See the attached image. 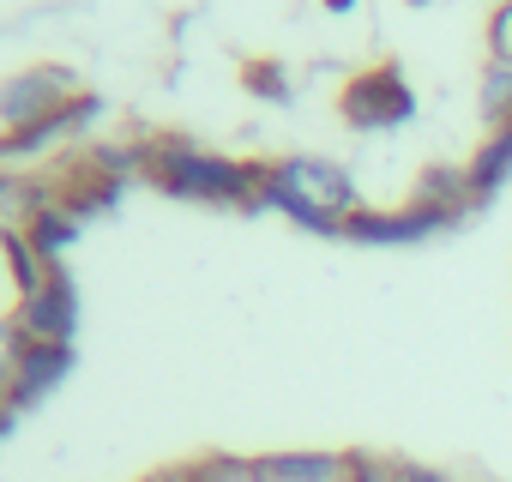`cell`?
<instances>
[{"mask_svg": "<svg viewBox=\"0 0 512 482\" xmlns=\"http://www.w3.org/2000/svg\"><path fill=\"white\" fill-rule=\"evenodd\" d=\"M356 175L332 157H278L266 163V211H284L296 229H314V235H332L344 241V223L362 211L356 205Z\"/></svg>", "mask_w": 512, "mask_h": 482, "instance_id": "6da1fadb", "label": "cell"}, {"mask_svg": "<svg viewBox=\"0 0 512 482\" xmlns=\"http://www.w3.org/2000/svg\"><path fill=\"white\" fill-rule=\"evenodd\" d=\"M163 193L193 205H266V163L217 157L193 139H151V169Z\"/></svg>", "mask_w": 512, "mask_h": 482, "instance_id": "7a4b0ae2", "label": "cell"}, {"mask_svg": "<svg viewBox=\"0 0 512 482\" xmlns=\"http://www.w3.org/2000/svg\"><path fill=\"white\" fill-rule=\"evenodd\" d=\"M338 115L356 133H392V127L416 121V91H410V79L392 61H380V67H362L356 79H344Z\"/></svg>", "mask_w": 512, "mask_h": 482, "instance_id": "3957f363", "label": "cell"}, {"mask_svg": "<svg viewBox=\"0 0 512 482\" xmlns=\"http://www.w3.org/2000/svg\"><path fill=\"white\" fill-rule=\"evenodd\" d=\"M458 211L452 205H434V199H410V205H392V211H356L344 223V241H362V248H410V241H428L440 229H452Z\"/></svg>", "mask_w": 512, "mask_h": 482, "instance_id": "277c9868", "label": "cell"}, {"mask_svg": "<svg viewBox=\"0 0 512 482\" xmlns=\"http://www.w3.org/2000/svg\"><path fill=\"white\" fill-rule=\"evenodd\" d=\"M73 97H79L73 67L37 61V67H25V73H13L7 85H0V133H19V127H31V121L55 115L61 103H73Z\"/></svg>", "mask_w": 512, "mask_h": 482, "instance_id": "5b68a950", "label": "cell"}, {"mask_svg": "<svg viewBox=\"0 0 512 482\" xmlns=\"http://www.w3.org/2000/svg\"><path fill=\"white\" fill-rule=\"evenodd\" d=\"M97 115H103V97L79 91V97L61 103L55 115L19 127V133H0V169H7V163H37V157H49V151H61V145H79V139L91 133Z\"/></svg>", "mask_w": 512, "mask_h": 482, "instance_id": "8992f818", "label": "cell"}, {"mask_svg": "<svg viewBox=\"0 0 512 482\" xmlns=\"http://www.w3.org/2000/svg\"><path fill=\"white\" fill-rule=\"evenodd\" d=\"M13 320H19V332L37 338V344H73V338H79V284H73L67 272H55L37 296H25V302L13 308Z\"/></svg>", "mask_w": 512, "mask_h": 482, "instance_id": "52a82bcc", "label": "cell"}, {"mask_svg": "<svg viewBox=\"0 0 512 482\" xmlns=\"http://www.w3.org/2000/svg\"><path fill=\"white\" fill-rule=\"evenodd\" d=\"M79 368V356H73V344H37V338H25V350H19V368H13V380L0 386L13 404H19V416L31 410V404H43L67 374Z\"/></svg>", "mask_w": 512, "mask_h": 482, "instance_id": "ba28073f", "label": "cell"}, {"mask_svg": "<svg viewBox=\"0 0 512 482\" xmlns=\"http://www.w3.org/2000/svg\"><path fill=\"white\" fill-rule=\"evenodd\" d=\"M247 464H253V482H344L350 452H266Z\"/></svg>", "mask_w": 512, "mask_h": 482, "instance_id": "9c48e42d", "label": "cell"}, {"mask_svg": "<svg viewBox=\"0 0 512 482\" xmlns=\"http://www.w3.org/2000/svg\"><path fill=\"white\" fill-rule=\"evenodd\" d=\"M506 181H512V121H506V127H494V133L482 139V151L470 157V169H464L470 205H488Z\"/></svg>", "mask_w": 512, "mask_h": 482, "instance_id": "30bf717a", "label": "cell"}, {"mask_svg": "<svg viewBox=\"0 0 512 482\" xmlns=\"http://www.w3.org/2000/svg\"><path fill=\"white\" fill-rule=\"evenodd\" d=\"M37 193H43V187H37ZM25 241H31L49 266H61V260L73 254V241H79V217H73L61 199H37L31 223H25Z\"/></svg>", "mask_w": 512, "mask_h": 482, "instance_id": "8fae6325", "label": "cell"}, {"mask_svg": "<svg viewBox=\"0 0 512 482\" xmlns=\"http://www.w3.org/2000/svg\"><path fill=\"white\" fill-rule=\"evenodd\" d=\"M37 181H25V175H13V169H0V241H13V235H25V223H31V211H37Z\"/></svg>", "mask_w": 512, "mask_h": 482, "instance_id": "7c38bea8", "label": "cell"}, {"mask_svg": "<svg viewBox=\"0 0 512 482\" xmlns=\"http://www.w3.org/2000/svg\"><path fill=\"white\" fill-rule=\"evenodd\" d=\"M482 115H488L494 127L512 121V67H506V61H488V67H482Z\"/></svg>", "mask_w": 512, "mask_h": 482, "instance_id": "4fadbf2b", "label": "cell"}, {"mask_svg": "<svg viewBox=\"0 0 512 482\" xmlns=\"http://www.w3.org/2000/svg\"><path fill=\"white\" fill-rule=\"evenodd\" d=\"M241 85L253 91V97H266V103H290L296 91H290V73L278 67V61H247L241 67Z\"/></svg>", "mask_w": 512, "mask_h": 482, "instance_id": "5bb4252c", "label": "cell"}, {"mask_svg": "<svg viewBox=\"0 0 512 482\" xmlns=\"http://www.w3.org/2000/svg\"><path fill=\"white\" fill-rule=\"evenodd\" d=\"M488 61H506L512 67V0L488 13Z\"/></svg>", "mask_w": 512, "mask_h": 482, "instance_id": "9a60e30c", "label": "cell"}, {"mask_svg": "<svg viewBox=\"0 0 512 482\" xmlns=\"http://www.w3.org/2000/svg\"><path fill=\"white\" fill-rule=\"evenodd\" d=\"M19 350H25V332H19V320H7V314H0V386L13 380V368H19Z\"/></svg>", "mask_w": 512, "mask_h": 482, "instance_id": "2e32d148", "label": "cell"}, {"mask_svg": "<svg viewBox=\"0 0 512 482\" xmlns=\"http://www.w3.org/2000/svg\"><path fill=\"white\" fill-rule=\"evenodd\" d=\"M344 482H398V464H386V458H362V452H350V464H344Z\"/></svg>", "mask_w": 512, "mask_h": 482, "instance_id": "e0dca14e", "label": "cell"}, {"mask_svg": "<svg viewBox=\"0 0 512 482\" xmlns=\"http://www.w3.org/2000/svg\"><path fill=\"white\" fill-rule=\"evenodd\" d=\"M398 482H452V476H440L428 464H398Z\"/></svg>", "mask_w": 512, "mask_h": 482, "instance_id": "ac0fdd59", "label": "cell"}, {"mask_svg": "<svg viewBox=\"0 0 512 482\" xmlns=\"http://www.w3.org/2000/svg\"><path fill=\"white\" fill-rule=\"evenodd\" d=\"M13 422H19V404H13L7 392H0V440H7V434H13Z\"/></svg>", "mask_w": 512, "mask_h": 482, "instance_id": "d6986e66", "label": "cell"}, {"mask_svg": "<svg viewBox=\"0 0 512 482\" xmlns=\"http://www.w3.org/2000/svg\"><path fill=\"white\" fill-rule=\"evenodd\" d=\"M320 7H326V13H350V7H356V0H320Z\"/></svg>", "mask_w": 512, "mask_h": 482, "instance_id": "ffe728a7", "label": "cell"}, {"mask_svg": "<svg viewBox=\"0 0 512 482\" xmlns=\"http://www.w3.org/2000/svg\"><path fill=\"white\" fill-rule=\"evenodd\" d=\"M410 7H428V0H410Z\"/></svg>", "mask_w": 512, "mask_h": 482, "instance_id": "44dd1931", "label": "cell"}]
</instances>
